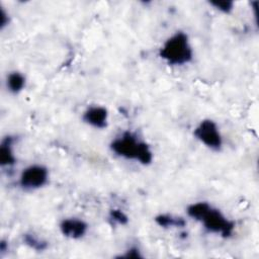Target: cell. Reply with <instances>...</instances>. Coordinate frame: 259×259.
Segmentation results:
<instances>
[{
  "mask_svg": "<svg viewBox=\"0 0 259 259\" xmlns=\"http://www.w3.org/2000/svg\"><path fill=\"white\" fill-rule=\"evenodd\" d=\"M6 84L10 92L19 93L25 86V77L19 72H12L7 76Z\"/></svg>",
  "mask_w": 259,
  "mask_h": 259,
  "instance_id": "obj_9",
  "label": "cell"
},
{
  "mask_svg": "<svg viewBox=\"0 0 259 259\" xmlns=\"http://www.w3.org/2000/svg\"><path fill=\"white\" fill-rule=\"evenodd\" d=\"M187 213L190 218L201 222L208 232L220 234L224 238L233 234L234 222L228 220L219 209L213 208L207 202L200 201L190 204L187 207Z\"/></svg>",
  "mask_w": 259,
  "mask_h": 259,
  "instance_id": "obj_1",
  "label": "cell"
},
{
  "mask_svg": "<svg viewBox=\"0 0 259 259\" xmlns=\"http://www.w3.org/2000/svg\"><path fill=\"white\" fill-rule=\"evenodd\" d=\"M194 137L207 148L219 151L223 145V139L217 123L211 119H203L193 133Z\"/></svg>",
  "mask_w": 259,
  "mask_h": 259,
  "instance_id": "obj_4",
  "label": "cell"
},
{
  "mask_svg": "<svg viewBox=\"0 0 259 259\" xmlns=\"http://www.w3.org/2000/svg\"><path fill=\"white\" fill-rule=\"evenodd\" d=\"M107 109L102 106H91L83 114L84 121L96 128H104L107 125Z\"/></svg>",
  "mask_w": 259,
  "mask_h": 259,
  "instance_id": "obj_7",
  "label": "cell"
},
{
  "mask_svg": "<svg viewBox=\"0 0 259 259\" xmlns=\"http://www.w3.org/2000/svg\"><path fill=\"white\" fill-rule=\"evenodd\" d=\"M9 23V17H8V13L4 10V8H0V27L1 29H3L6 25H8Z\"/></svg>",
  "mask_w": 259,
  "mask_h": 259,
  "instance_id": "obj_14",
  "label": "cell"
},
{
  "mask_svg": "<svg viewBox=\"0 0 259 259\" xmlns=\"http://www.w3.org/2000/svg\"><path fill=\"white\" fill-rule=\"evenodd\" d=\"M23 241L27 246L36 251H44L48 247V243L46 241L39 239L37 236L33 234H25L23 236Z\"/></svg>",
  "mask_w": 259,
  "mask_h": 259,
  "instance_id": "obj_11",
  "label": "cell"
},
{
  "mask_svg": "<svg viewBox=\"0 0 259 259\" xmlns=\"http://www.w3.org/2000/svg\"><path fill=\"white\" fill-rule=\"evenodd\" d=\"M49 172L42 165H31L23 169L19 177V184L22 188L31 190L44 186L48 182Z\"/></svg>",
  "mask_w": 259,
  "mask_h": 259,
  "instance_id": "obj_5",
  "label": "cell"
},
{
  "mask_svg": "<svg viewBox=\"0 0 259 259\" xmlns=\"http://www.w3.org/2000/svg\"><path fill=\"white\" fill-rule=\"evenodd\" d=\"M160 57L169 65L179 66L192 60L193 52L186 33L177 31L171 35L160 49Z\"/></svg>",
  "mask_w": 259,
  "mask_h": 259,
  "instance_id": "obj_3",
  "label": "cell"
},
{
  "mask_svg": "<svg viewBox=\"0 0 259 259\" xmlns=\"http://www.w3.org/2000/svg\"><path fill=\"white\" fill-rule=\"evenodd\" d=\"M110 148L116 155L139 161L143 165H149L153 160V153L148 144L137 140L131 133H124L115 139L110 144Z\"/></svg>",
  "mask_w": 259,
  "mask_h": 259,
  "instance_id": "obj_2",
  "label": "cell"
},
{
  "mask_svg": "<svg viewBox=\"0 0 259 259\" xmlns=\"http://www.w3.org/2000/svg\"><path fill=\"white\" fill-rule=\"evenodd\" d=\"M121 257H125V258H140V257H142V255L140 254V250L138 248H131Z\"/></svg>",
  "mask_w": 259,
  "mask_h": 259,
  "instance_id": "obj_15",
  "label": "cell"
},
{
  "mask_svg": "<svg viewBox=\"0 0 259 259\" xmlns=\"http://www.w3.org/2000/svg\"><path fill=\"white\" fill-rule=\"evenodd\" d=\"M13 138L11 136L5 137L0 145V164L1 166H11L15 164L16 158L12 150Z\"/></svg>",
  "mask_w": 259,
  "mask_h": 259,
  "instance_id": "obj_8",
  "label": "cell"
},
{
  "mask_svg": "<svg viewBox=\"0 0 259 259\" xmlns=\"http://www.w3.org/2000/svg\"><path fill=\"white\" fill-rule=\"evenodd\" d=\"M87 224L79 219H65L60 224L61 233L70 239H80L87 232Z\"/></svg>",
  "mask_w": 259,
  "mask_h": 259,
  "instance_id": "obj_6",
  "label": "cell"
},
{
  "mask_svg": "<svg viewBox=\"0 0 259 259\" xmlns=\"http://www.w3.org/2000/svg\"><path fill=\"white\" fill-rule=\"evenodd\" d=\"M209 4L213 6L215 9L224 13H229L234 8V2L228 1V0H214V1H210Z\"/></svg>",
  "mask_w": 259,
  "mask_h": 259,
  "instance_id": "obj_12",
  "label": "cell"
},
{
  "mask_svg": "<svg viewBox=\"0 0 259 259\" xmlns=\"http://www.w3.org/2000/svg\"><path fill=\"white\" fill-rule=\"evenodd\" d=\"M155 222L162 228L169 227H184L185 221L181 218H176L170 214H159L155 218Z\"/></svg>",
  "mask_w": 259,
  "mask_h": 259,
  "instance_id": "obj_10",
  "label": "cell"
},
{
  "mask_svg": "<svg viewBox=\"0 0 259 259\" xmlns=\"http://www.w3.org/2000/svg\"><path fill=\"white\" fill-rule=\"evenodd\" d=\"M109 218L111 221H113L119 225H125L128 222L127 215L120 209H111L109 212Z\"/></svg>",
  "mask_w": 259,
  "mask_h": 259,
  "instance_id": "obj_13",
  "label": "cell"
}]
</instances>
